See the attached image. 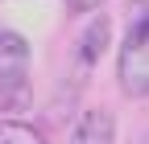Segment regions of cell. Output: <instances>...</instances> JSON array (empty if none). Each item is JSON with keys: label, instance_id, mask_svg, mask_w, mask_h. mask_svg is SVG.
<instances>
[{"label": "cell", "instance_id": "cell-1", "mask_svg": "<svg viewBox=\"0 0 149 144\" xmlns=\"http://www.w3.org/2000/svg\"><path fill=\"white\" fill-rule=\"evenodd\" d=\"M0 107L8 115H21L33 107L29 82V41L13 29H0Z\"/></svg>", "mask_w": 149, "mask_h": 144}, {"label": "cell", "instance_id": "cell-2", "mask_svg": "<svg viewBox=\"0 0 149 144\" xmlns=\"http://www.w3.org/2000/svg\"><path fill=\"white\" fill-rule=\"evenodd\" d=\"M116 78L120 91L128 99H145L149 95V21H133L128 37L120 45V62H116Z\"/></svg>", "mask_w": 149, "mask_h": 144}, {"label": "cell", "instance_id": "cell-3", "mask_svg": "<svg viewBox=\"0 0 149 144\" xmlns=\"http://www.w3.org/2000/svg\"><path fill=\"white\" fill-rule=\"evenodd\" d=\"M112 140H116V119H112V111H100V107L83 111L70 136V144H112Z\"/></svg>", "mask_w": 149, "mask_h": 144}, {"label": "cell", "instance_id": "cell-4", "mask_svg": "<svg viewBox=\"0 0 149 144\" xmlns=\"http://www.w3.org/2000/svg\"><path fill=\"white\" fill-rule=\"evenodd\" d=\"M108 33H112L108 16H95V21L83 29V37H79V53H83V62H87V66H91V62H100V53H104V45H108Z\"/></svg>", "mask_w": 149, "mask_h": 144}, {"label": "cell", "instance_id": "cell-5", "mask_svg": "<svg viewBox=\"0 0 149 144\" xmlns=\"http://www.w3.org/2000/svg\"><path fill=\"white\" fill-rule=\"evenodd\" d=\"M0 144H46V140L21 119H0Z\"/></svg>", "mask_w": 149, "mask_h": 144}, {"label": "cell", "instance_id": "cell-6", "mask_svg": "<svg viewBox=\"0 0 149 144\" xmlns=\"http://www.w3.org/2000/svg\"><path fill=\"white\" fill-rule=\"evenodd\" d=\"M100 4H104V0H66V8H70V12H95Z\"/></svg>", "mask_w": 149, "mask_h": 144}]
</instances>
